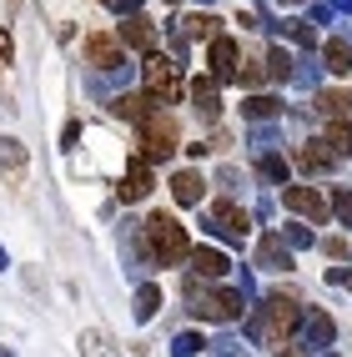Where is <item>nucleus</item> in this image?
Returning <instances> with one entry per match:
<instances>
[{
    "instance_id": "cd10ccee",
    "label": "nucleus",
    "mask_w": 352,
    "mask_h": 357,
    "mask_svg": "<svg viewBox=\"0 0 352 357\" xmlns=\"http://www.w3.org/2000/svg\"><path fill=\"white\" fill-rule=\"evenodd\" d=\"M201 347H206V342L197 337V332H181V337H176V347H171V352H176V357H197Z\"/></svg>"
},
{
    "instance_id": "9d476101",
    "label": "nucleus",
    "mask_w": 352,
    "mask_h": 357,
    "mask_svg": "<svg viewBox=\"0 0 352 357\" xmlns=\"http://www.w3.org/2000/svg\"><path fill=\"white\" fill-rule=\"evenodd\" d=\"M116 36H121V45H131V51H156V31L146 26V20H141V15H126L121 20V31H116Z\"/></svg>"
},
{
    "instance_id": "473e14b6",
    "label": "nucleus",
    "mask_w": 352,
    "mask_h": 357,
    "mask_svg": "<svg viewBox=\"0 0 352 357\" xmlns=\"http://www.w3.org/2000/svg\"><path fill=\"white\" fill-rule=\"evenodd\" d=\"M282 357H297V352H282Z\"/></svg>"
},
{
    "instance_id": "20e7f679",
    "label": "nucleus",
    "mask_w": 352,
    "mask_h": 357,
    "mask_svg": "<svg viewBox=\"0 0 352 357\" xmlns=\"http://www.w3.org/2000/svg\"><path fill=\"white\" fill-rule=\"evenodd\" d=\"M141 81H146L151 96H161V101H181V70H176L167 56H146V66H141Z\"/></svg>"
},
{
    "instance_id": "c756f323",
    "label": "nucleus",
    "mask_w": 352,
    "mask_h": 357,
    "mask_svg": "<svg viewBox=\"0 0 352 357\" xmlns=\"http://www.w3.org/2000/svg\"><path fill=\"white\" fill-rule=\"evenodd\" d=\"M262 172H267V176H287V161H277V156H267V161H262Z\"/></svg>"
},
{
    "instance_id": "4468645a",
    "label": "nucleus",
    "mask_w": 352,
    "mask_h": 357,
    "mask_svg": "<svg viewBox=\"0 0 352 357\" xmlns=\"http://www.w3.org/2000/svg\"><path fill=\"white\" fill-rule=\"evenodd\" d=\"M192 272L211 282V277H222V272H227V257H222V252H211V247H192Z\"/></svg>"
},
{
    "instance_id": "7c9ffc66",
    "label": "nucleus",
    "mask_w": 352,
    "mask_h": 357,
    "mask_svg": "<svg viewBox=\"0 0 352 357\" xmlns=\"http://www.w3.org/2000/svg\"><path fill=\"white\" fill-rule=\"evenodd\" d=\"M327 257H347V242H342V236H327Z\"/></svg>"
},
{
    "instance_id": "a211bd4d",
    "label": "nucleus",
    "mask_w": 352,
    "mask_h": 357,
    "mask_svg": "<svg viewBox=\"0 0 352 357\" xmlns=\"http://www.w3.org/2000/svg\"><path fill=\"white\" fill-rule=\"evenodd\" d=\"M322 61H327V70H332V76L352 70V51H347V40H327V45H322Z\"/></svg>"
},
{
    "instance_id": "dca6fc26",
    "label": "nucleus",
    "mask_w": 352,
    "mask_h": 357,
    "mask_svg": "<svg viewBox=\"0 0 352 357\" xmlns=\"http://www.w3.org/2000/svg\"><path fill=\"white\" fill-rule=\"evenodd\" d=\"M81 357H121V352L111 347V337L101 327H91V332H81Z\"/></svg>"
},
{
    "instance_id": "2eb2a0df",
    "label": "nucleus",
    "mask_w": 352,
    "mask_h": 357,
    "mask_svg": "<svg viewBox=\"0 0 352 357\" xmlns=\"http://www.w3.org/2000/svg\"><path fill=\"white\" fill-rule=\"evenodd\" d=\"M317 111L332 116V121H342V116H352V96H347V91H322V96H317Z\"/></svg>"
},
{
    "instance_id": "6e6552de",
    "label": "nucleus",
    "mask_w": 352,
    "mask_h": 357,
    "mask_svg": "<svg viewBox=\"0 0 352 357\" xmlns=\"http://www.w3.org/2000/svg\"><path fill=\"white\" fill-rule=\"evenodd\" d=\"M211 222H217V231L231 236V242H242V236L252 231V217H247L237 202H217V206H211Z\"/></svg>"
},
{
    "instance_id": "c85d7f7f",
    "label": "nucleus",
    "mask_w": 352,
    "mask_h": 357,
    "mask_svg": "<svg viewBox=\"0 0 352 357\" xmlns=\"http://www.w3.org/2000/svg\"><path fill=\"white\" fill-rule=\"evenodd\" d=\"M287 31H292V40H297V45H317V36H312V26H307V20H292Z\"/></svg>"
},
{
    "instance_id": "39448f33",
    "label": "nucleus",
    "mask_w": 352,
    "mask_h": 357,
    "mask_svg": "<svg viewBox=\"0 0 352 357\" xmlns=\"http://www.w3.org/2000/svg\"><path fill=\"white\" fill-rule=\"evenodd\" d=\"M282 206H287V211H302V217H312L317 227H327V217H332V206H327L322 192H312V186H287V192H282Z\"/></svg>"
},
{
    "instance_id": "f8f14e48",
    "label": "nucleus",
    "mask_w": 352,
    "mask_h": 357,
    "mask_svg": "<svg viewBox=\"0 0 352 357\" xmlns=\"http://www.w3.org/2000/svg\"><path fill=\"white\" fill-rule=\"evenodd\" d=\"M192 101H197V116H201V121H217L222 101H217V81H211V76H197V81H192Z\"/></svg>"
},
{
    "instance_id": "f03ea898",
    "label": "nucleus",
    "mask_w": 352,
    "mask_h": 357,
    "mask_svg": "<svg viewBox=\"0 0 352 357\" xmlns=\"http://www.w3.org/2000/svg\"><path fill=\"white\" fill-rule=\"evenodd\" d=\"M297 317H302V307L292 302V297H282V292H272L267 302H262V312H257V322H252V332L262 342H282L287 332L297 327Z\"/></svg>"
},
{
    "instance_id": "f3484780",
    "label": "nucleus",
    "mask_w": 352,
    "mask_h": 357,
    "mask_svg": "<svg viewBox=\"0 0 352 357\" xmlns=\"http://www.w3.org/2000/svg\"><path fill=\"white\" fill-rule=\"evenodd\" d=\"M297 166L302 172H327V166H332V151H322V141H307V146L297 151Z\"/></svg>"
},
{
    "instance_id": "72a5a7b5",
    "label": "nucleus",
    "mask_w": 352,
    "mask_h": 357,
    "mask_svg": "<svg viewBox=\"0 0 352 357\" xmlns=\"http://www.w3.org/2000/svg\"><path fill=\"white\" fill-rule=\"evenodd\" d=\"M167 6H171V0H167Z\"/></svg>"
},
{
    "instance_id": "412c9836",
    "label": "nucleus",
    "mask_w": 352,
    "mask_h": 357,
    "mask_svg": "<svg viewBox=\"0 0 352 357\" xmlns=\"http://www.w3.org/2000/svg\"><path fill=\"white\" fill-rule=\"evenodd\" d=\"M0 166H6V172H20V166H26V146L10 141V136H0Z\"/></svg>"
},
{
    "instance_id": "2f4dec72",
    "label": "nucleus",
    "mask_w": 352,
    "mask_h": 357,
    "mask_svg": "<svg viewBox=\"0 0 352 357\" xmlns=\"http://www.w3.org/2000/svg\"><path fill=\"white\" fill-rule=\"evenodd\" d=\"M0 61H10V36L0 31Z\"/></svg>"
},
{
    "instance_id": "f257e3e1",
    "label": "nucleus",
    "mask_w": 352,
    "mask_h": 357,
    "mask_svg": "<svg viewBox=\"0 0 352 357\" xmlns=\"http://www.w3.org/2000/svg\"><path fill=\"white\" fill-rule=\"evenodd\" d=\"M141 231H146V247H151V257L161 261V267H171V261L192 257V242H186V227L171 217V211H151Z\"/></svg>"
},
{
    "instance_id": "aec40b11",
    "label": "nucleus",
    "mask_w": 352,
    "mask_h": 357,
    "mask_svg": "<svg viewBox=\"0 0 352 357\" xmlns=\"http://www.w3.org/2000/svg\"><path fill=\"white\" fill-rule=\"evenodd\" d=\"M217 26H222V20L217 15H192V20H186V36H192V40H217Z\"/></svg>"
},
{
    "instance_id": "5701e85b",
    "label": "nucleus",
    "mask_w": 352,
    "mask_h": 357,
    "mask_svg": "<svg viewBox=\"0 0 352 357\" xmlns=\"http://www.w3.org/2000/svg\"><path fill=\"white\" fill-rule=\"evenodd\" d=\"M156 307H161V287H156V282H146V287H141V292H136V317H141V322H146V317L156 312Z\"/></svg>"
},
{
    "instance_id": "6ab92c4d",
    "label": "nucleus",
    "mask_w": 352,
    "mask_h": 357,
    "mask_svg": "<svg viewBox=\"0 0 352 357\" xmlns=\"http://www.w3.org/2000/svg\"><path fill=\"white\" fill-rule=\"evenodd\" d=\"M262 267H292V252L282 247V236H262Z\"/></svg>"
},
{
    "instance_id": "a878e982",
    "label": "nucleus",
    "mask_w": 352,
    "mask_h": 357,
    "mask_svg": "<svg viewBox=\"0 0 352 357\" xmlns=\"http://www.w3.org/2000/svg\"><path fill=\"white\" fill-rule=\"evenodd\" d=\"M307 327H312V337H317V342H332V317H327V312H312Z\"/></svg>"
},
{
    "instance_id": "4be33fe9",
    "label": "nucleus",
    "mask_w": 352,
    "mask_h": 357,
    "mask_svg": "<svg viewBox=\"0 0 352 357\" xmlns=\"http://www.w3.org/2000/svg\"><path fill=\"white\" fill-rule=\"evenodd\" d=\"M327 146H332V156H352V126L332 121L327 126Z\"/></svg>"
},
{
    "instance_id": "7ed1b4c3",
    "label": "nucleus",
    "mask_w": 352,
    "mask_h": 357,
    "mask_svg": "<svg viewBox=\"0 0 352 357\" xmlns=\"http://www.w3.org/2000/svg\"><path fill=\"white\" fill-rule=\"evenodd\" d=\"M171 151H176V121L161 116V111H151L146 121H141V161H161Z\"/></svg>"
},
{
    "instance_id": "0eeeda50",
    "label": "nucleus",
    "mask_w": 352,
    "mask_h": 357,
    "mask_svg": "<svg viewBox=\"0 0 352 357\" xmlns=\"http://www.w3.org/2000/svg\"><path fill=\"white\" fill-rule=\"evenodd\" d=\"M121 56H126L121 36H111V31H91V36H86V61H91V66L111 70V66H121Z\"/></svg>"
},
{
    "instance_id": "1a4fd4ad",
    "label": "nucleus",
    "mask_w": 352,
    "mask_h": 357,
    "mask_svg": "<svg viewBox=\"0 0 352 357\" xmlns=\"http://www.w3.org/2000/svg\"><path fill=\"white\" fill-rule=\"evenodd\" d=\"M231 76H237V40L217 36L211 40V81H231Z\"/></svg>"
},
{
    "instance_id": "ddd939ff",
    "label": "nucleus",
    "mask_w": 352,
    "mask_h": 357,
    "mask_svg": "<svg viewBox=\"0 0 352 357\" xmlns=\"http://www.w3.org/2000/svg\"><path fill=\"white\" fill-rule=\"evenodd\" d=\"M201 192H206L201 172H176V176H171V197H176L181 206H201Z\"/></svg>"
},
{
    "instance_id": "9b49d317",
    "label": "nucleus",
    "mask_w": 352,
    "mask_h": 357,
    "mask_svg": "<svg viewBox=\"0 0 352 357\" xmlns=\"http://www.w3.org/2000/svg\"><path fill=\"white\" fill-rule=\"evenodd\" d=\"M146 192H151V166L136 156V161L126 166V176H121V202H141Z\"/></svg>"
},
{
    "instance_id": "b1692460",
    "label": "nucleus",
    "mask_w": 352,
    "mask_h": 357,
    "mask_svg": "<svg viewBox=\"0 0 352 357\" xmlns=\"http://www.w3.org/2000/svg\"><path fill=\"white\" fill-rule=\"evenodd\" d=\"M267 70H272L277 81H287V76H292V56H287V51H282V45H277V51L267 56Z\"/></svg>"
},
{
    "instance_id": "393cba45",
    "label": "nucleus",
    "mask_w": 352,
    "mask_h": 357,
    "mask_svg": "<svg viewBox=\"0 0 352 357\" xmlns=\"http://www.w3.org/2000/svg\"><path fill=\"white\" fill-rule=\"evenodd\" d=\"M327 206H332L337 211V217L352 227V192H347V186H337V192H332V202H327Z\"/></svg>"
},
{
    "instance_id": "423d86ee",
    "label": "nucleus",
    "mask_w": 352,
    "mask_h": 357,
    "mask_svg": "<svg viewBox=\"0 0 352 357\" xmlns=\"http://www.w3.org/2000/svg\"><path fill=\"white\" fill-rule=\"evenodd\" d=\"M197 317L206 322H231V317H242V292H201L197 297Z\"/></svg>"
},
{
    "instance_id": "bb28decb",
    "label": "nucleus",
    "mask_w": 352,
    "mask_h": 357,
    "mask_svg": "<svg viewBox=\"0 0 352 357\" xmlns=\"http://www.w3.org/2000/svg\"><path fill=\"white\" fill-rule=\"evenodd\" d=\"M272 111H277V101H272V96H252V101H247V116H252V121H267Z\"/></svg>"
}]
</instances>
